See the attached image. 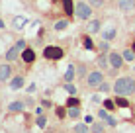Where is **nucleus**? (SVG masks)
<instances>
[{
    "label": "nucleus",
    "mask_w": 135,
    "mask_h": 133,
    "mask_svg": "<svg viewBox=\"0 0 135 133\" xmlns=\"http://www.w3.org/2000/svg\"><path fill=\"white\" fill-rule=\"evenodd\" d=\"M76 75H78V78H86V67H76Z\"/></svg>",
    "instance_id": "obj_29"
},
{
    "label": "nucleus",
    "mask_w": 135,
    "mask_h": 133,
    "mask_svg": "<svg viewBox=\"0 0 135 133\" xmlns=\"http://www.w3.org/2000/svg\"><path fill=\"white\" fill-rule=\"evenodd\" d=\"M69 27V20H59V22H55L53 24V29L55 31H63V29H67Z\"/></svg>",
    "instance_id": "obj_21"
},
{
    "label": "nucleus",
    "mask_w": 135,
    "mask_h": 133,
    "mask_svg": "<svg viewBox=\"0 0 135 133\" xmlns=\"http://www.w3.org/2000/svg\"><path fill=\"white\" fill-rule=\"evenodd\" d=\"M104 106L108 108V110H114V106H115V102H112V100H104Z\"/></svg>",
    "instance_id": "obj_35"
},
{
    "label": "nucleus",
    "mask_w": 135,
    "mask_h": 133,
    "mask_svg": "<svg viewBox=\"0 0 135 133\" xmlns=\"http://www.w3.org/2000/svg\"><path fill=\"white\" fill-rule=\"evenodd\" d=\"M63 47H59V45H47V47L43 49V57L49 59V61H59V59H63Z\"/></svg>",
    "instance_id": "obj_4"
},
{
    "label": "nucleus",
    "mask_w": 135,
    "mask_h": 133,
    "mask_svg": "<svg viewBox=\"0 0 135 133\" xmlns=\"http://www.w3.org/2000/svg\"><path fill=\"white\" fill-rule=\"evenodd\" d=\"M74 76H76V67H74V65H69V67H67V71H65L63 80H65V82H73V80H74Z\"/></svg>",
    "instance_id": "obj_17"
},
{
    "label": "nucleus",
    "mask_w": 135,
    "mask_h": 133,
    "mask_svg": "<svg viewBox=\"0 0 135 133\" xmlns=\"http://www.w3.org/2000/svg\"><path fill=\"white\" fill-rule=\"evenodd\" d=\"M74 16L78 18L80 22H88L92 20V6L84 0H80V2H76V10H74Z\"/></svg>",
    "instance_id": "obj_2"
},
{
    "label": "nucleus",
    "mask_w": 135,
    "mask_h": 133,
    "mask_svg": "<svg viewBox=\"0 0 135 133\" xmlns=\"http://www.w3.org/2000/svg\"><path fill=\"white\" fill-rule=\"evenodd\" d=\"M26 110V102L24 100H14V102L8 104V112L10 114H20V112H24Z\"/></svg>",
    "instance_id": "obj_11"
},
{
    "label": "nucleus",
    "mask_w": 135,
    "mask_h": 133,
    "mask_svg": "<svg viewBox=\"0 0 135 133\" xmlns=\"http://www.w3.org/2000/svg\"><path fill=\"white\" fill-rule=\"evenodd\" d=\"M98 49H100V51H102V53H104V51H110V41H106V39H102V41H100V43H98Z\"/></svg>",
    "instance_id": "obj_26"
},
{
    "label": "nucleus",
    "mask_w": 135,
    "mask_h": 133,
    "mask_svg": "<svg viewBox=\"0 0 135 133\" xmlns=\"http://www.w3.org/2000/svg\"><path fill=\"white\" fill-rule=\"evenodd\" d=\"M108 59H110V67H112V71H119V68L123 67V55L122 53H118V51H110L108 53Z\"/></svg>",
    "instance_id": "obj_5"
},
{
    "label": "nucleus",
    "mask_w": 135,
    "mask_h": 133,
    "mask_svg": "<svg viewBox=\"0 0 135 133\" xmlns=\"http://www.w3.org/2000/svg\"><path fill=\"white\" fill-rule=\"evenodd\" d=\"M131 49H133V51H135V41H133V47H131Z\"/></svg>",
    "instance_id": "obj_38"
},
{
    "label": "nucleus",
    "mask_w": 135,
    "mask_h": 133,
    "mask_svg": "<svg viewBox=\"0 0 135 133\" xmlns=\"http://www.w3.org/2000/svg\"><path fill=\"white\" fill-rule=\"evenodd\" d=\"M90 129H92V133H106V125L100 123V121H96V123L90 125Z\"/></svg>",
    "instance_id": "obj_22"
},
{
    "label": "nucleus",
    "mask_w": 135,
    "mask_h": 133,
    "mask_svg": "<svg viewBox=\"0 0 135 133\" xmlns=\"http://www.w3.org/2000/svg\"><path fill=\"white\" fill-rule=\"evenodd\" d=\"M12 80V67L10 63H2L0 65V82H10Z\"/></svg>",
    "instance_id": "obj_8"
},
{
    "label": "nucleus",
    "mask_w": 135,
    "mask_h": 133,
    "mask_svg": "<svg viewBox=\"0 0 135 133\" xmlns=\"http://www.w3.org/2000/svg\"><path fill=\"white\" fill-rule=\"evenodd\" d=\"M16 47L20 49V51H24V49H27V43H26V39H18V41H16Z\"/></svg>",
    "instance_id": "obj_31"
},
{
    "label": "nucleus",
    "mask_w": 135,
    "mask_h": 133,
    "mask_svg": "<svg viewBox=\"0 0 135 133\" xmlns=\"http://www.w3.org/2000/svg\"><path fill=\"white\" fill-rule=\"evenodd\" d=\"M63 10H65V14H67L69 18H71V16H74V10H76V4H74L73 0H63Z\"/></svg>",
    "instance_id": "obj_15"
},
{
    "label": "nucleus",
    "mask_w": 135,
    "mask_h": 133,
    "mask_svg": "<svg viewBox=\"0 0 135 133\" xmlns=\"http://www.w3.org/2000/svg\"><path fill=\"white\" fill-rule=\"evenodd\" d=\"M98 67H102V71H106V68L110 67V59H108V55L102 53L100 57H98Z\"/></svg>",
    "instance_id": "obj_20"
},
{
    "label": "nucleus",
    "mask_w": 135,
    "mask_h": 133,
    "mask_svg": "<svg viewBox=\"0 0 135 133\" xmlns=\"http://www.w3.org/2000/svg\"><path fill=\"white\" fill-rule=\"evenodd\" d=\"M133 71H135V65H133Z\"/></svg>",
    "instance_id": "obj_39"
},
{
    "label": "nucleus",
    "mask_w": 135,
    "mask_h": 133,
    "mask_svg": "<svg viewBox=\"0 0 135 133\" xmlns=\"http://www.w3.org/2000/svg\"><path fill=\"white\" fill-rule=\"evenodd\" d=\"M74 106H78V100L76 98H69L67 100V108H74Z\"/></svg>",
    "instance_id": "obj_34"
},
{
    "label": "nucleus",
    "mask_w": 135,
    "mask_h": 133,
    "mask_svg": "<svg viewBox=\"0 0 135 133\" xmlns=\"http://www.w3.org/2000/svg\"><path fill=\"white\" fill-rule=\"evenodd\" d=\"M98 90H100V92H108V90H114V86H110L108 82H102V86H100Z\"/></svg>",
    "instance_id": "obj_33"
},
{
    "label": "nucleus",
    "mask_w": 135,
    "mask_h": 133,
    "mask_svg": "<svg viewBox=\"0 0 135 133\" xmlns=\"http://www.w3.org/2000/svg\"><path fill=\"white\" fill-rule=\"evenodd\" d=\"M6 63H14V61H18V59H22V51L16 47V43L12 45V47H8V51H6Z\"/></svg>",
    "instance_id": "obj_7"
},
{
    "label": "nucleus",
    "mask_w": 135,
    "mask_h": 133,
    "mask_svg": "<svg viewBox=\"0 0 135 133\" xmlns=\"http://www.w3.org/2000/svg\"><path fill=\"white\" fill-rule=\"evenodd\" d=\"M115 37H118V26H110V27H106V29H102V39H106V41H114Z\"/></svg>",
    "instance_id": "obj_10"
},
{
    "label": "nucleus",
    "mask_w": 135,
    "mask_h": 133,
    "mask_svg": "<svg viewBox=\"0 0 135 133\" xmlns=\"http://www.w3.org/2000/svg\"><path fill=\"white\" fill-rule=\"evenodd\" d=\"M122 55H123V61L125 63H133L135 61V51H133V49H123Z\"/></svg>",
    "instance_id": "obj_18"
},
{
    "label": "nucleus",
    "mask_w": 135,
    "mask_h": 133,
    "mask_svg": "<svg viewBox=\"0 0 135 133\" xmlns=\"http://www.w3.org/2000/svg\"><path fill=\"white\" fill-rule=\"evenodd\" d=\"M114 92L115 96H131L135 92V78L131 76H119L114 80Z\"/></svg>",
    "instance_id": "obj_1"
},
{
    "label": "nucleus",
    "mask_w": 135,
    "mask_h": 133,
    "mask_svg": "<svg viewBox=\"0 0 135 133\" xmlns=\"http://www.w3.org/2000/svg\"><path fill=\"white\" fill-rule=\"evenodd\" d=\"M6 27V24H4V20H0V29H4Z\"/></svg>",
    "instance_id": "obj_37"
},
{
    "label": "nucleus",
    "mask_w": 135,
    "mask_h": 133,
    "mask_svg": "<svg viewBox=\"0 0 135 133\" xmlns=\"http://www.w3.org/2000/svg\"><path fill=\"white\" fill-rule=\"evenodd\" d=\"M98 117H100V120H104L110 127H115V125H118V120L110 116V112H108V110H100V112H98Z\"/></svg>",
    "instance_id": "obj_12"
},
{
    "label": "nucleus",
    "mask_w": 135,
    "mask_h": 133,
    "mask_svg": "<svg viewBox=\"0 0 135 133\" xmlns=\"http://www.w3.org/2000/svg\"><path fill=\"white\" fill-rule=\"evenodd\" d=\"M115 106L118 108H129V102L125 98H115Z\"/></svg>",
    "instance_id": "obj_27"
},
{
    "label": "nucleus",
    "mask_w": 135,
    "mask_h": 133,
    "mask_svg": "<svg viewBox=\"0 0 135 133\" xmlns=\"http://www.w3.org/2000/svg\"><path fill=\"white\" fill-rule=\"evenodd\" d=\"M55 112H57V116L61 117V120H63L65 116H67V110H65V108H61V106H57V108H55Z\"/></svg>",
    "instance_id": "obj_32"
},
{
    "label": "nucleus",
    "mask_w": 135,
    "mask_h": 133,
    "mask_svg": "<svg viewBox=\"0 0 135 133\" xmlns=\"http://www.w3.org/2000/svg\"><path fill=\"white\" fill-rule=\"evenodd\" d=\"M45 123H47V120H45V114H43V116H37V127H39V129H43Z\"/></svg>",
    "instance_id": "obj_30"
},
{
    "label": "nucleus",
    "mask_w": 135,
    "mask_h": 133,
    "mask_svg": "<svg viewBox=\"0 0 135 133\" xmlns=\"http://www.w3.org/2000/svg\"><path fill=\"white\" fill-rule=\"evenodd\" d=\"M84 80H86L88 88H100L102 82H106V76H104V72H102V71H90Z\"/></svg>",
    "instance_id": "obj_3"
},
{
    "label": "nucleus",
    "mask_w": 135,
    "mask_h": 133,
    "mask_svg": "<svg viewBox=\"0 0 135 133\" xmlns=\"http://www.w3.org/2000/svg\"><path fill=\"white\" fill-rule=\"evenodd\" d=\"M82 47H84V49H90V51L94 49V43H92V37H90V35H82Z\"/></svg>",
    "instance_id": "obj_23"
},
{
    "label": "nucleus",
    "mask_w": 135,
    "mask_h": 133,
    "mask_svg": "<svg viewBox=\"0 0 135 133\" xmlns=\"http://www.w3.org/2000/svg\"><path fill=\"white\" fill-rule=\"evenodd\" d=\"M24 84H26V78L22 75H18V76H14V78L8 82V86H10L12 90H20V88H24Z\"/></svg>",
    "instance_id": "obj_13"
},
{
    "label": "nucleus",
    "mask_w": 135,
    "mask_h": 133,
    "mask_svg": "<svg viewBox=\"0 0 135 133\" xmlns=\"http://www.w3.org/2000/svg\"><path fill=\"white\" fill-rule=\"evenodd\" d=\"M84 123H94V121H92V116H86L84 117Z\"/></svg>",
    "instance_id": "obj_36"
},
{
    "label": "nucleus",
    "mask_w": 135,
    "mask_h": 133,
    "mask_svg": "<svg viewBox=\"0 0 135 133\" xmlns=\"http://www.w3.org/2000/svg\"><path fill=\"white\" fill-rule=\"evenodd\" d=\"M67 116L71 117V120H78V117H80V108H78V106L67 108Z\"/></svg>",
    "instance_id": "obj_19"
},
{
    "label": "nucleus",
    "mask_w": 135,
    "mask_h": 133,
    "mask_svg": "<svg viewBox=\"0 0 135 133\" xmlns=\"http://www.w3.org/2000/svg\"><path fill=\"white\" fill-rule=\"evenodd\" d=\"M26 26H27V18H24V16H16L12 20V27L14 29H24Z\"/></svg>",
    "instance_id": "obj_16"
},
{
    "label": "nucleus",
    "mask_w": 135,
    "mask_h": 133,
    "mask_svg": "<svg viewBox=\"0 0 135 133\" xmlns=\"http://www.w3.org/2000/svg\"><path fill=\"white\" fill-rule=\"evenodd\" d=\"M102 31V20L100 18H92L86 22V33H98Z\"/></svg>",
    "instance_id": "obj_6"
},
{
    "label": "nucleus",
    "mask_w": 135,
    "mask_h": 133,
    "mask_svg": "<svg viewBox=\"0 0 135 133\" xmlns=\"http://www.w3.org/2000/svg\"><path fill=\"white\" fill-rule=\"evenodd\" d=\"M22 61H24V63H27V65H31V63L35 61V51H33L31 47L24 49V51H22Z\"/></svg>",
    "instance_id": "obj_14"
},
{
    "label": "nucleus",
    "mask_w": 135,
    "mask_h": 133,
    "mask_svg": "<svg viewBox=\"0 0 135 133\" xmlns=\"http://www.w3.org/2000/svg\"><path fill=\"white\" fill-rule=\"evenodd\" d=\"M63 88L67 90V92L71 94V96H74V94H76V86H74L73 82H65V84H63Z\"/></svg>",
    "instance_id": "obj_25"
},
{
    "label": "nucleus",
    "mask_w": 135,
    "mask_h": 133,
    "mask_svg": "<svg viewBox=\"0 0 135 133\" xmlns=\"http://www.w3.org/2000/svg\"><path fill=\"white\" fill-rule=\"evenodd\" d=\"M86 2L90 4L92 8H102V6H104V2H106V0H86Z\"/></svg>",
    "instance_id": "obj_28"
},
{
    "label": "nucleus",
    "mask_w": 135,
    "mask_h": 133,
    "mask_svg": "<svg viewBox=\"0 0 135 133\" xmlns=\"http://www.w3.org/2000/svg\"><path fill=\"white\" fill-rule=\"evenodd\" d=\"M74 133H92V129L88 127V123H78L74 127Z\"/></svg>",
    "instance_id": "obj_24"
},
{
    "label": "nucleus",
    "mask_w": 135,
    "mask_h": 133,
    "mask_svg": "<svg viewBox=\"0 0 135 133\" xmlns=\"http://www.w3.org/2000/svg\"><path fill=\"white\" fill-rule=\"evenodd\" d=\"M115 2H118V8H119L123 14L135 12V0H115Z\"/></svg>",
    "instance_id": "obj_9"
}]
</instances>
